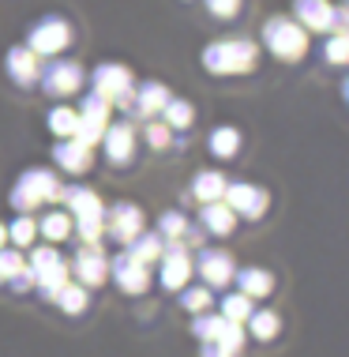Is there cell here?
<instances>
[{
    "instance_id": "30bf717a",
    "label": "cell",
    "mask_w": 349,
    "mask_h": 357,
    "mask_svg": "<svg viewBox=\"0 0 349 357\" xmlns=\"http://www.w3.org/2000/svg\"><path fill=\"white\" fill-rule=\"evenodd\" d=\"M38 68H42V61H38V53H31L26 45L8 50V75H12L15 83H34Z\"/></svg>"
},
{
    "instance_id": "9a60e30c",
    "label": "cell",
    "mask_w": 349,
    "mask_h": 357,
    "mask_svg": "<svg viewBox=\"0 0 349 357\" xmlns=\"http://www.w3.org/2000/svg\"><path fill=\"white\" fill-rule=\"evenodd\" d=\"M75 271H79L83 282H91V286H94V282H102V278H105V271H109V264L102 259L98 248H83L79 259H75Z\"/></svg>"
},
{
    "instance_id": "7c38bea8",
    "label": "cell",
    "mask_w": 349,
    "mask_h": 357,
    "mask_svg": "<svg viewBox=\"0 0 349 357\" xmlns=\"http://www.w3.org/2000/svg\"><path fill=\"white\" fill-rule=\"evenodd\" d=\"M113 278H116V286L124 289V294H143L147 289V271H143V264L139 259H116V267H113Z\"/></svg>"
},
{
    "instance_id": "5b68a950",
    "label": "cell",
    "mask_w": 349,
    "mask_h": 357,
    "mask_svg": "<svg viewBox=\"0 0 349 357\" xmlns=\"http://www.w3.org/2000/svg\"><path fill=\"white\" fill-rule=\"evenodd\" d=\"M56 185H53V173H45V169H31L23 181H19V188L12 192V204L15 207H23V211H31L38 207L45 196H53Z\"/></svg>"
},
{
    "instance_id": "3957f363",
    "label": "cell",
    "mask_w": 349,
    "mask_h": 357,
    "mask_svg": "<svg viewBox=\"0 0 349 357\" xmlns=\"http://www.w3.org/2000/svg\"><path fill=\"white\" fill-rule=\"evenodd\" d=\"M68 42H72V26H68V19H61V15H45L42 23H34V31L26 34V50L38 53V56L61 53Z\"/></svg>"
},
{
    "instance_id": "603a6c76",
    "label": "cell",
    "mask_w": 349,
    "mask_h": 357,
    "mask_svg": "<svg viewBox=\"0 0 349 357\" xmlns=\"http://www.w3.org/2000/svg\"><path fill=\"white\" fill-rule=\"evenodd\" d=\"M162 113H166V124H173V128H188L192 124V102L184 98H166Z\"/></svg>"
},
{
    "instance_id": "d590c367",
    "label": "cell",
    "mask_w": 349,
    "mask_h": 357,
    "mask_svg": "<svg viewBox=\"0 0 349 357\" xmlns=\"http://www.w3.org/2000/svg\"><path fill=\"white\" fill-rule=\"evenodd\" d=\"M207 305H210L207 289H188V294H184V308H192V312H196V308H207Z\"/></svg>"
},
{
    "instance_id": "8fae6325",
    "label": "cell",
    "mask_w": 349,
    "mask_h": 357,
    "mask_svg": "<svg viewBox=\"0 0 349 357\" xmlns=\"http://www.w3.org/2000/svg\"><path fill=\"white\" fill-rule=\"evenodd\" d=\"M199 275L207 278L210 286L229 282V275H233V259H229L226 252H218V248H207V252H199Z\"/></svg>"
},
{
    "instance_id": "52a82bcc",
    "label": "cell",
    "mask_w": 349,
    "mask_h": 357,
    "mask_svg": "<svg viewBox=\"0 0 349 357\" xmlns=\"http://www.w3.org/2000/svg\"><path fill=\"white\" fill-rule=\"evenodd\" d=\"M94 83H98V94H105L109 102H128L132 98V72L124 68V64H98Z\"/></svg>"
},
{
    "instance_id": "74e56055",
    "label": "cell",
    "mask_w": 349,
    "mask_h": 357,
    "mask_svg": "<svg viewBox=\"0 0 349 357\" xmlns=\"http://www.w3.org/2000/svg\"><path fill=\"white\" fill-rule=\"evenodd\" d=\"M162 229H166L169 237L180 234V229H184V218H180V215H166V218H162Z\"/></svg>"
},
{
    "instance_id": "d6986e66",
    "label": "cell",
    "mask_w": 349,
    "mask_h": 357,
    "mask_svg": "<svg viewBox=\"0 0 349 357\" xmlns=\"http://www.w3.org/2000/svg\"><path fill=\"white\" fill-rule=\"evenodd\" d=\"M135 98H139V113H158L162 105H166L169 91H166V86H162V83H143Z\"/></svg>"
},
{
    "instance_id": "4fadbf2b",
    "label": "cell",
    "mask_w": 349,
    "mask_h": 357,
    "mask_svg": "<svg viewBox=\"0 0 349 357\" xmlns=\"http://www.w3.org/2000/svg\"><path fill=\"white\" fill-rule=\"evenodd\" d=\"M188 275H192L188 252H184L180 245H169V252H166V271H162V282H166L169 289H177V286L188 282Z\"/></svg>"
},
{
    "instance_id": "277c9868",
    "label": "cell",
    "mask_w": 349,
    "mask_h": 357,
    "mask_svg": "<svg viewBox=\"0 0 349 357\" xmlns=\"http://www.w3.org/2000/svg\"><path fill=\"white\" fill-rule=\"evenodd\" d=\"M38 75H42L45 91L56 94V98H64V94H75L83 83V68L75 61H49L38 68Z\"/></svg>"
},
{
    "instance_id": "4dcf8cb0",
    "label": "cell",
    "mask_w": 349,
    "mask_h": 357,
    "mask_svg": "<svg viewBox=\"0 0 349 357\" xmlns=\"http://www.w3.org/2000/svg\"><path fill=\"white\" fill-rule=\"evenodd\" d=\"M248 312H251V305H248V297H245V294H233V297H226V320H229V324L245 320Z\"/></svg>"
},
{
    "instance_id": "f1b7e54d",
    "label": "cell",
    "mask_w": 349,
    "mask_h": 357,
    "mask_svg": "<svg viewBox=\"0 0 349 357\" xmlns=\"http://www.w3.org/2000/svg\"><path fill=\"white\" fill-rule=\"evenodd\" d=\"M56 297H61L64 312H83V308H86V294L79 286H61V289H56Z\"/></svg>"
},
{
    "instance_id": "44dd1931",
    "label": "cell",
    "mask_w": 349,
    "mask_h": 357,
    "mask_svg": "<svg viewBox=\"0 0 349 357\" xmlns=\"http://www.w3.org/2000/svg\"><path fill=\"white\" fill-rule=\"evenodd\" d=\"M240 286H245V297H263L270 294V286H274V278H270L267 271H240Z\"/></svg>"
},
{
    "instance_id": "d6a6232c",
    "label": "cell",
    "mask_w": 349,
    "mask_h": 357,
    "mask_svg": "<svg viewBox=\"0 0 349 357\" xmlns=\"http://www.w3.org/2000/svg\"><path fill=\"white\" fill-rule=\"evenodd\" d=\"M203 4H207V12L218 15V19H233L240 12V0H203Z\"/></svg>"
},
{
    "instance_id": "1f68e13d",
    "label": "cell",
    "mask_w": 349,
    "mask_h": 357,
    "mask_svg": "<svg viewBox=\"0 0 349 357\" xmlns=\"http://www.w3.org/2000/svg\"><path fill=\"white\" fill-rule=\"evenodd\" d=\"M8 237H12L15 245H31V237H34V222H31V218H15V222H12V229H8Z\"/></svg>"
},
{
    "instance_id": "ab89813d",
    "label": "cell",
    "mask_w": 349,
    "mask_h": 357,
    "mask_svg": "<svg viewBox=\"0 0 349 357\" xmlns=\"http://www.w3.org/2000/svg\"><path fill=\"white\" fill-rule=\"evenodd\" d=\"M4 237H8V229H4V226H0V248H4Z\"/></svg>"
},
{
    "instance_id": "f35d334b",
    "label": "cell",
    "mask_w": 349,
    "mask_h": 357,
    "mask_svg": "<svg viewBox=\"0 0 349 357\" xmlns=\"http://www.w3.org/2000/svg\"><path fill=\"white\" fill-rule=\"evenodd\" d=\"M207 357H229V350H222V346H207Z\"/></svg>"
},
{
    "instance_id": "f546056e",
    "label": "cell",
    "mask_w": 349,
    "mask_h": 357,
    "mask_svg": "<svg viewBox=\"0 0 349 357\" xmlns=\"http://www.w3.org/2000/svg\"><path fill=\"white\" fill-rule=\"evenodd\" d=\"M226 324H229L226 316H203V320H196V335H199V339H207V342H215Z\"/></svg>"
},
{
    "instance_id": "9c48e42d",
    "label": "cell",
    "mask_w": 349,
    "mask_h": 357,
    "mask_svg": "<svg viewBox=\"0 0 349 357\" xmlns=\"http://www.w3.org/2000/svg\"><path fill=\"white\" fill-rule=\"evenodd\" d=\"M222 196L229 199L233 211H240V215H248V218H259V215H263V207H267V192H259L251 185H229Z\"/></svg>"
},
{
    "instance_id": "484cf974",
    "label": "cell",
    "mask_w": 349,
    "mask_h": 357,
    "mask_svg": "<svg viewBox=\"0 0 349 357\" xmlns=\"http://www.w3.org/2000/svg\"><path fill=\"white\" fill-rule=\"evenodd\" d=\"M251 335H256V339H274V335H278V316L274 312H267V308H263V312H251Z\"/></svg>"
},
{
    "instance_id": "83f0119b",
    "label": "cell",
    "mask_w": 349,
    "mask_h": 357,
    "mask_svg": "<svg viewBox=\"0 0 349 357\" xmlns=\"http://www.w3.org/2000/svg\"><path fill=\"white\" fill-rule=\"evenodd\" d=\"M68 229H72V222H68V215H61V211H53V215L42 218V234L49 237V241L68 237Z\"/></svg>"
},
{
    "instance_id": "8992f818",
    "label": "cell",
    "mask_w": 349,
    "mask_h": 357,
    "mask_svg": "<svg viewBox=\"0 0 349 357\" xmlns=\"http://www.w3.org/2000/svg\"><path fill=\"white\" fill-rule=\"evenodd\" d=\"M31 278H34V282L42 286L49 297H56V289L64 286L68 271H64L61 259H56L53 248H38V252H34V264H31Z\"/></svg>"
},
{
    "instance_id": "5bb4252c",
    "label": "cell",
    "mask_w": 349,
    "mask_h": 357,
    "mask_svg": "<svg viewBox=\"0 0 349 357\" xmlns=\"http://www.w3.org/2000/svg\"><path fill=\"white\" fill-rule=\"evenodd\" d=\"M132 139H135L132 124H113V128L105 132V154H109L113 162H128V154H132Z\"/></svg>"
},
{
    "instance_id": "8d00e7d4",
    "label": "cell",
    "mask_w": 349,
    "mask_h": 357,
    "mask_svg": "<svg viewBox=\"0 0 349 357\" xmlns=\"http://www.w3.org/2000/svg\"><path fill=\"white\" fill-rule=\"evenodd\" d=\"M147 139L154 143V147H162V143L169 139V124H166V121H162V124H150V128H147Z\"/></svg>"
},
{
    "instance_id": "7402d4cb",
    "label": "cell",
    "mask_w": 349,
    "mask_h": 357,
    "mask_svg": "<svg viewBox=\"0 0 349 357\" xmlns=\"http://www.w3.org/2000/svg\"><path fill=\"white\" fill-rule=\"evenodd\" d=\"M222 192H226V177H222V173H199V177H196V196L199 199L215 204Z\"/></svg>"
},
{
    "instance_id": "2e32d148",
    "label": "cell",
    "mask_w": 349,
    "mask_h": 357,
    "mask_svg": "<svg viewBox=\"0 0 349 357\" xmlns=\"http://www.w3.org/2000/svg\"><path fill=\"white\" fill-rule=\"evenodd\" d=\"M56 162H61L68 173H83L91 166V154H86L83 143H61V147H56Z\"/></svg>"
},
{
    "instance_id": "ba28073f",
    "label": "cell",
    "mask_w": 349,
    "mask_h": 357,
    "mask_svg": "<svg viewBox=\"0 0 349 357\" xmlns=\"http://www.w3.org/2000/svg\"><path fill=\"white\" fill-rule=\"evenodd\" d=\"M297 23L304 31H334V8L327 0H297Z\"/></svg>"
},
{
    "instance_id": "d4e9b609",
    "label": "cell",
    "mask_w": 349,
    "mask_h": 357,
    "mask_svg": "<svg viewBox=\"0 0 349 357\" xmlns=\"http://www.w3.org/2000/svg\"><path fill=\"white\" fill-rule=\"evenodd\" d=\"M203 222H207L215 234H229V229H233V211L222 207V204H210L207 211H203Z\"/></svg>"
},
{
    "instance_id": "ac0fdd59",
    "label": "cell",
    "mask_w": 349,
    "mask_h": 357,
    "mask_svg": "<svg viewBox=\"0 0 349 357\" xmlns=\"http://www.w3.org/2000/svg\"><path fill=\"white\" fill-rule=\"evenodd\" d=\"M68 199H72V207L79 211V222L83 218H102V204H98V196H94L91 188H72Z\"/></svg>"
},
{
    "instance_id": "e575fe53",
    "label": "cell",
    "mask_w": 349,
    "mask_h": 357,
    "mask_svg": "<svg viewBox=\"0 0 349 357\" xmlns=\"http://www.w3.org/2000/svg\"><path fill=\"white\" fill-rule=\"evenodd\" d=\"M19 271H26L19 252H0V278H15Z\"/></svg>"
},
{
    "instance_id": "4316f807",
    "label": "cell",
    "mask_w": 349,
    "mask_h": 357,
    "mask_svg": "<svg viewBox=\"0 0 349 357\" xmlns=\"http://www.w3.org/2000/svg\"><path fill=\"white\" fill-rule=\"evenodd\" d=\"M75 121H79V113L68 109V105H61V109L49 113V128L56 132V136H72V132H75Z\"/></svg>"
},
{
    "instance_id": "e0dca14e",
    "label": "cell",
    "mask_w": 349,
    "mask_h": 357,
    "mask_svg": "<svg viewBox=\"0 0 349 357\" xmlns=\"http://www.w3.org/2000/svg\"><path fill=\"white\" fill-rule=\"evenodd\" d=\"M109 229H113V237L132 241V237H135V229H139V211H135V207H116V211H113Z\"/></svg>"
},
{
    "instance_id": "7a4b0ae2",
    "label": "cell",
    "mask_w": 349,
    "mask_h": 357,
    "mask_svg": "<svg viewBox=\"0 0 349 357\" xmlns=\"http://www.w3.org/2000/svg\"><path fill=\"white\" fill-rule=\"evenodd\" d=\"M263 42L278 61H300L308 53V31L300 23H293L289 15H274L263 26Z\"/></svg>"
},
{
    "instance_id": "ffe728a7",
    "label": "cell",
    "mask_w": 349,
    "mask_h": 357,
    "mask_svg": "<svg viewBox=\"0 0 349 357\" xmlns=\"http://www.w3.org/2000/svg\"><path fill=\"white\" fill-rule=\"evenodd\" d=\"M240 147V132L237 128H215V136H210V151L218 154V158H233Z\"/></svg>"
},
{
    "instance_id": "cb8c5ba5",
    "label": "cell",
    "mask_w": 349,
    "mask_h": 357,
    "mask_svg": "<svg viewBox=\"0 0 349 357\" xmlns=\"http://www.w3.org/2000/svg\"><path fill=\"white\" fill-rule=\"evenodd\" d=\"M83 117L105 124V121H109V98H105V94H98V91H91V94L83 98Z\"/></svg>"
},
{
    "instance_id": "836d02e7",
    "label": "cell",
    "mask_w": 349,
    "mask_h": 357,
    "mask_svg": "<svg viewBox=\"0 0 349 357\" xmlns=\"http://www.w3.org/2000/svg\"><path fill=\"white\" fill-rule=\"evenodd\" d=\"M346 50H349V38H346V31H338L331 42H327V56H331V64H346Z\"/></svg>"
},
{
    "instance_id": "6da1fadb",
    "label": "cell",
    "mask_w": 349,
    "mask_h": 357,
    "mask_svg": "<svg viewBox=\"0 0 349 357\" xmlns=\"http://www.w3.org/2000/svg\"><path fill=\"white\" fill-rule=\"evenodd\" d=\"M203 64L215 75H237V72H251L256 64V45L248 38H229V42H215L203 50Z\"/></svg>"
}]
</instances>
